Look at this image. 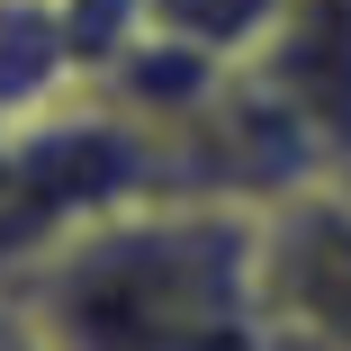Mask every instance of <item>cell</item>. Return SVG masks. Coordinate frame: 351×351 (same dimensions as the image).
Instances as JSON below:
<instances>
[{
  "label": "cell",
  "instance_id": "1",
  "mask_svg": "<svg viewBox=\"0 0 351 351\" xmlns=\"http://www.w3.org/2000/svg\"><path fill=\"white\" fill-rule=\"evenodd\" d=\"M54 351H270L252 198L135 189L19 270Z\"/></svg>",
  "mask_w": 351,
  "mask_h": 351
},
{
  "label": "cell",
  "instance_id": "2",
  "mask_svg": "<svg viewBox=\"0 0 351 351\" xmlns=\"http://www.w3.org/2000/svg\"><path fill=\"white\" fill-rule=\"evenodd\" d=\"M252 279L270 351H351V171L252 198Z\"/></svg>",
  "mask_w": 351,
  "mask_h": 351
},
{
  "label": "cell",
  "instance_id": "3",
  "mask_svg": "<svg viewBox=\"0 0 351 351\" xmlns=\"http://www.w3.org/2000/svg\"><path fill=\"white\" fill-rule=\"evenodd\" d=\"M243 73L306 126L333 171H351V0H289V19Z\"/></svg>",
  "mask_w": 351,
  "mask_h": 351
},
{
  "label": "cell",
  "instance_id": "4",
  "mask_svg": "<svg viewBox=\"0 0 351 351\" xmlns=\"http://www.w3.org/2000/svg\"><path fill=\"white\" fill-rule=\"evenodd\" d=\"M279 19H289V0H145L154 36L189 45V54H217V63H252Z\"/></svg>",
  "mask_w": 351,
  "mask_h": 351
},
{
  "label": "cell",
  "instance_id": "5",
  "mask_svg": "<svg viewBox=\"0 0 351 351\" xmlns=\"http://www.w3.org/2000/svg\"><path fill=\"white\" fill-rule=\"evenodd\" d=\"M0 351H54V333H45V315L19 279H0Z\"/></svg>",
  "mask_w": 351,
  "mask_h": 351
}]
</instances>
